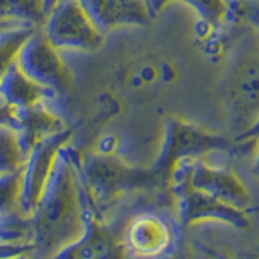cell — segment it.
Masks as SVG:
<instances>
[{
    "label": "cell",
    "instance_id": "obj_1",
    "mask_svg": "<svg viewBox=\"0 0 259 259\" xmlns=\"http://www.w3.org/2000/svg\"><path fill=\"white\" fill-rule=\"evenodd\" d=\"M219 91L232 132L238 136L259 118V31L254 28L235 44Z\"/></svg>",
    "mask_w": 259,
    "mask_h": 259
},
{
    "label": "cell",
    "instance_id": "obj_20",
    "mask_svg": "<svg viewBox=\"0 0 259 259\" xmlns=\"http://www.w3.org/2000/svg\"><path fill=\"white\" fill-rule=\"evenodd\" d=\"M229 2H230V0H229Z\"/></svg>",
    "mask_w": 259,
    "mask_h": 259
},
{
    "label": "cell",
    "instance_id": "obj_4",
    "mask_svg": "<svg viewBox=\"0 0 259 259\" xmlns=\"http://www.w3.org/2000/svg\"><path fill=\"white\" fill-rule=\"evenodd\" d=\"M175 174H182V183H188L191 188L206 193L224 204L243 210L251 202L248 186L229 168L210 167L196 157H186L177 162Z\"/></svg>",
    "mask_w": 259,
    "mask_h": 259
},
{
    "label": "cell",
    "instance_id": "obj_13",
    "mask_svg": "<svg viewBox=\"0 0 259 259\" xmlns=\"http://www.w3.org/2000/svg\"><path fill=\"white\" fill-rule=\"evenodd\" d=\"M151 12L157 13L162 7L174 0H148ZM178 2H185L191 5L194 10L199 13V16L204 21H207L212 26H219L225 21V18L230 13V4L229 0H178Z\"/></svg>",
    "mask_w": 259,
    "mask_h": 259
},
{
    "label": "cell",
    "instance_id": "obj_6",
    "mask_svg": "<svg viewBox=\"0 0 259 259\" xmlns=\"http://www.w3.org/2000/svg\"><path fill=\"white\" fill-rule=\"evenodd\" d=\"M229 146L224 136L210 135L185 123L182 120L170 118L165 130V143L162 149L160 162H178L186 157H196L201 152L224 149Z\"/></svg>",
    "mask_w": 259,
    "mask_h": 259
},
{
    "label": "cell",
    "instance_id": "obj_11",
    "mask_svg": "<svg viewBox=\"0 0 259 259\" xmlns=\"http://www.w3.org/2000/svg\"><path fill=\"white\" fill-rule=\"evenodd\" d=\"M37 28L29 24H5L0 26V79L18 59L24 42Z\"/></svg>",
    "mask_w": 259,
    "mask_h": 259
},
{
    "label": "cell",
    "instance_id": "obj_16",
    "mask_svg": "<svg viewBox=\"0 0 259 259\" xmlns=\"http://www.w3.org/2000/svg\"><path fill=\"white\" fill-rule=\"evenodd\" d=\"M237 141H249V140H259V118L251 125L246 132H243L241 135L235 136Z\"/></svg>",
    "mask_w": 259,
    "mask_h": 259
},
{
    "label": "cell",
    "instance_id": "obj_15",
    "mask_svg": "<svg viewBox=\"0 0 259 259\" xmlns=\"http://www.w3.org/2000/svg\"><path fill=\"white\" fill-rule=\"evenodd\" d=\"M0 125H10L13 128L16 125V110L2 102H0Z\"/></svg>",
    "mask_w": 259,
    "mask_h": 259
},
{
    "label": "cell",
    "instance_id": "obj_3",
    "mask_svg": "<svg viewBox=\"0 0 259 259\" xmlns=\"http://www.w3.org/2000/svg\"><path fill=\"white\" fill-rule=\"evenodd\" d=\"M16 65L34 83L51 89L57 96L68 93L73 84V76L63 63L59 49L49 42L42 28H37L24 42Z\"/></svg>",
    "mask_w": 259,
    "mask_h": 259
},
{
    "label": "cell",
    "instance_id": "obj_10",
    "mask_svg": "<svg viewBox=\"0 0 259 259\" xmlns=\"http://www.w3.org/2000/svg\"><path fill=\"white\" fill-rule=\"evenodd\" d=\"M57 0H0V24L40 28Z\"/></svg>",
    "mask_w": 259,
    "mask_h": 259
},
{
    "label": "cell",
    "instance_id": "obj_17",
    "mask_svg": "<svg viewBox=\"0 0 259 259\" xmlns=\"http://www.w3.org/2000/svg\"><path fill=\"white\" fill-rule=\"evenodd\" d=\"M93 257H94L93 246H83L78 251V259H93Z\"/></svg>",
    "mask_w": 259,
    "mask_h": 259
},
{
    "label": "cell",
    "instance_id": "obj_12",
    "mask_svg": "<svg viewBox=\"0 0 259 259\" xmlns=\"http://www.w3.org/2000/svg\"><path fill=\"white\" fill-rule=\"evenodd\" d=\"M26 160L16 130L10 125H0V177L18 172Z\"/></svg>",
    "mask_w": 259,
    "mask_h": 259
},
{
    "label": "cell",
    "instance_id": "obj_2",
    "mask_svg": "<svg viewBox=\"0 0 259 259\" xmlns=\"http://www.w3.org/2000/svg\"><path fill=\"white\" fill-rule=\"evenodd\" d=\"M40 28L49 42L59 51L93 52L104 44V34L78 0H57Z\"/></svg>",
    "mask_w": 259,
    "mask_h": 259
},
{
    "label": "cell",
    "instance_id": "obj_14",
    "mask_svg": "<svg viewBox=\"0 0 259 259\" xmlns=\"http://www.w3.org/2000/svg\"><path fill=\"white\" fill-rule=\"evenodd\" d=\"M229 4L230 7H235V12L241 20L259 31V0H230Z\"/></svg>",
    "mask_w": 259,
    "mask_h": 259
},
{
    "label": "cell",
    "instance_id": "obj_18",
    "mask_svg": "<svg viewBox=\"0 0 259 259\" xmlns=\"http://www.w3.org/2000/svg\"><path fill=\"white\" fill-rule=\"evenodd\" d=\"M253 172H254V175H256V177H259V146H257V154H256V160H254Z\"/></svg>",
    "mask_w": 259,
    "mask_h": 259
},
{
    "label": "cell",
    "instance_id": "obj_5",
    "mask_svg": "<svg viewBox=\"0 0 259 259\" xmlns=\"http://www.w3.org/2000/svg\"><path fill=\"white\" fill-rule=\"evenodd\" d=\"M102 34L121 26H148L154 13L148 0H78Z\"/></svg>",
    "mask_w": 259,
    "mask_h": 259
},
{
    "label": "cell",
    "instance_id": "obj_9",
    "mask_svg": "<svg viewBox=\"0 0 259 259\" xmlns=\"http://www.w3.org/2000/svg\"><path fill=\"white\" fill-rule=\"evenodd\" d=\"M170 241L167 225L154 215L136 219L130 230L132 248L141 256H156L162 253Z\"/></svg>",
    "mask_w": 259,
    "mask_h": 259
},
{
    "label": "cell",
    "instance_id": "obj_7",
    "mask_svg": "<svg viewBox=\"0 0 259 259\" xmlns=\"http://www.w3.org/2000/svg\"><path fill=\"white\" fill-rule=\"evenodd\" d=\"M54 104L55 102H39L31 107L16 110L15 130L18 133L20 144L26 156L44 138L67 130L63 117Z\"/></svg>",
    "mask_w": 259,
    "mask_h": 259
},
{
    "label": "cell",
    "instance_id": "obj_8",
    "mask_svg": "<svg viewBox=\"0 0 259 259\" xmlns=\"http://www.w3.org/2000/svg\"><path fill=\"white\" fill-rule=\"evenodd\" d=\"M57 97L60 96L24 75L16 62L0 79V102L10 105L15 110L31 107L39 102H55Z\"/></svg>",
    "mask_w": 259,
    "mask_h": 259
},
{
    "label": "cell",
    "instance_id": "obj_19",
    "mask_svg": "<svg viewBox=\"0 0 259 259\" xmlns=\"http://www.w3.org/2000/svg\"><path fill=\"white\" fill-rule=\"evenodd\" d=\"M0 26H5V24H0Z\"/></svg>",
    "mask_w": 259,
    "mask_h": 259
}]
</instances>
